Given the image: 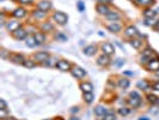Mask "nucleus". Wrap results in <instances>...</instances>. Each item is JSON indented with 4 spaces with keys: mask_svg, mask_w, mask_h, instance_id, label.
I'll return each mask as SVG.
<instances>
[{
    "mask_svg": "<svg viewBox=\"0 0 159 120\" xmlns=\"http://www.w3.org/2000/svg\"><path fill=\"white\" fill-rule=\"evenodd\" d=\"M141 102H143V97L138 91H132L129 93V98H128V105L132 108H138L140 107Z\"/></svg>",
    "mask_w": 159,
    "mask_h": 120,
    "instance_id": "f257e3e1",
    "label": "nucleus"
},
{
    "mask_svg": "<svg viewBox=\"0 0 159 120\" xmlns=\"http://www.w3.org/2000/svg\"><path fill=\"white\" fill-rule=\"evenodd\" d=\"M53 21H54L58 25L63 27L68 22V16L62 11H56V12H54V14H53Z\"/></svg>",
    "mask_w": 159,
    "mask_h": 120,
    "instance_id": "f03ea898",
    "label": "nucleus"
},
{
    "mask_svg": "<svg viewBox=\"0 0 159 120\" xmlns=\"http://www.w3.org/2000/svg\"><path fill=\"white\" fill-rule=\"evenodd\" d=\"M71 75H72L76 79H84L86 77V71L84 70V68H81L80 66H73L72 68H71Z\"/></svg>",
    "mask_w": 159,
    "mask_h": 120,
    "instance_id": "7ed1b4c3",
    "label": "nucleus"
},
{
    "mask_svg": "<svg viewBox=\"0 0 159 120\" xmlns=\"http://www.w3.org/2000/svg\"><path fill=\"white\" fill-rule=\"evenodd\" d=\"M5 28L7 31H10L11 34L14 32L17 29H19L22 28V23L19 22V19H10L5 23Z\"/></svg>",
    "mask_w": 159,
    "mask_h": 120,
    "instance_id": "20e7f679",
    "label": "nucleus"
},
{
    "mask_svg": "<svg viewBox=\"0 0 159 120\" xmlns=\"http://www.w3.org/2000/svg\"><path fill=\"white\" fill-rule=\"evenodd\" d=\"M72 64H71L68 60L66 59H59L58 64H56V68L62 72H66V71H71V68H72Z\"/></svg>",
    "mask_w": 159,
    "mask_h": 120,
    "instance_id": "39448f33",
    "label": "nucleus"
},
{
    "mask_svg": "<svg viewBox=\"0 0 159 120\" xmlns=\"http://www.w3.org/2000/svg\"><path fill=\"white\" fill-rule=\"evenodd\" d=\"M11 35H12V37H13L14 40L21 41V40H25V39L28 37V31L22 27V28H19V29H17L14 32H12Z\"/></svg>",
    "mask_w": 159,
    "mask_h": 120,
    "instance_id": "423d86ee",
    "label": "nucleus"
},
{
    "mask_svg": "<svg viewBox=\"0 0 159 120\" xmlns=\"http://www.w3.org/2000/svg\"><path fill=\"white\" fill-rule=\"evenodd\" d=\"M101 50L103 52V54H107V55H109V57L115 53V48H114V46H113L110 42H104V43H102Z\"/></svg>",
    "mask_w": 159,
    "mask_h": 120,
    "instance_id": "0eeeda50",
    "label": "nucleus"
},
{
    "mask_svg": "<svg viewBox=\"0 0 159 120\" xmlns=\"http://www.w3.org/2000/svg\"><path fill=\"white\" fill-rule=\"evenodd\" d=\"M123 34H125L126 37L134 39V37H136V36L139 35V31H138V29H136L134 25H128V27L125 29V31H123Z\"/></svg>",
    "mask_w": 159,
    "mask_h": 120,
    "instance_id": "6e6552de",
    "label": "nucleus"
},
{
    "mask_svg": "<svg viewBox=\"0 0 159 120\" xmlns=\"http://www.w3.org/2000/svg\"><path fill=\"white\" fill-rule=\"evenodd\" d=\"M96 63H97L98 66L105 67V66H109V65H110L111 60H110V57H109V55H107V54H101V55L97 58Z\"/></svg>",
    "mask_w": 159,
    "mask_h": 120,
    "instance_id": "1a4fd4ad",
    "label": "nucleus"
},
{
    "mask_svg": "<svg viewBox=\"0 0 159 120\" xmlns=\"http://www.w3.org/2000/svg\"><path fill=\"white\" fill-rule=\"evenodd\" d=\"M146 68L147 71H151V72H157L159 70V58L155 57L154 59H152L151 61H148L146 64Z\"/></svg>",
    "mask_w": 159,
    "mask_h": 120,
    "instance_id": "9d476101",
    "label": "nucleus"
},
{
    "mask_svg": "<svg viewBox=\"0 0 159 120\" xmlns=\"http://www.w3.org/2000/svg\"><path fill=\"white\" fill-rule=\"evenodd\" d=\"M26 14H28V11L24 7H17L12 11V17H14L17 19L24 18V17H26Z\"/></svg>",
    "mask_w": 159,
    "mask_h": 120,
    "instance_id": "9b49d317",
    "label": "nucleus"
},
{
    "mask_svg": "<svg viewBox=\"0 0 159 120\" xmlns=\"http://www.w3.org/2000/svg\"><path fill=\"white\" fill-rule=\"evenodd\" d=\"M49 58H50V55H49L48 52H37V53L34 54V59L36 60L37 63H41V64L46 63Z\"/></svg>",
    "mask_w": 159,
    "mask_h": 120,
    "instance_id": "f8f14e48",
    "label": "nucleus"
},
{
    "mask_svg": "<svg viewBox=\"0 0 159 120\" xmlns=\"http://www.w3.org/2000/svg\"><path fill=\"white\" fill-rule=\"evenodd\" d=\"M37 9L48 13L53 9V4H51V1H49V0H41V1L37 4Z\"/></svg>",
    "mask_w": 159,
    "mask_h": 120,
    "instance_id": "ddd939ff",
    "label": "nucleus"
},
{
    "mask_svg": "<svg viewBox=\"0 0 159 120\" xmlns=\"http://www.w3.org/2000/svg\"><path fill=\"white\" fill-rule=\"evenodd\" d=\"M9 59H10L12 63L17 64V65H23L24 61H25V58H24L22 54H18V53L10 54V55H9Z\"/></svg>",
    "mask_w": 159,
    "mask_h": 120,
    "instance_id": "4468645a",
    "label": "nucleus"
},
{
    "mask_svg": "<svg viewBox=\"0 0 159 120\" xmlns=\"http://www.w3.org/2000/svg\"><path fill=\"white\" fill-rule=\"evenodd\" d=\"M107 29L113 34H117V32H120L122 30V24L120 22H110L107 25Z\"/></svg>",
    "mask_w": 159,
    "mask_h": 120,
    "instance_id": "2eb2a0df",
    "label": "nucleus"
},
{
    "mask_svg": "<svg viewBox=\"0 0 159 120\" xmlns=\"http://www.w3.org/2000/svg\"><path fill=\"white\" fill-rule=\"evenodd\" d=\"M93 113H95V115H96V116H98V118H102V119H103V118L105 116V114L108 113V109H107V107L103 106V105H98V106H96V107H95Z\"/></svg>",
    "mask_w": 159,
    "mask_h": 120,
    "instance_id": "dca6fc26",
    "label": "nucleus"
},
{
    "mask_svg": "<svg viewBox=\"0 0 159 120\" xmlns=\"http://www.w3.org/2000/svg\"><path fill=\"white\" fill-rule=\"evenodd\" d=\"M96 11H97V13L98 14H101V16H107L111 10H110V7H109V5H104V4H97L96 5Z\"/></svg>",
    "mask_w": 159,
    "mask_h": 120,
    "instance_id": "f3484780",
    "label": "nucleus"
},
{
    "mask_svg": "<svg viewBox=\"0 0 159 120\" xmlns=\"http://www.w3.org/2000/svg\"><path fill=\"white\" fill-rule=\"evenodd\" d=\"M34 36H35V40H36L37 45L41 46V45H44L46 41H47V36H46V32L43 31H36L34 34Z\"/></svg>",
    "mask_w": 159,
    "mask_h": 120,
    "instance_id": "a211bd4d",
    "label": "nucleus"
},
{
    "mask_svg": "<svg viewBox=\"0 0 159 120\" xmlns=\"http://www.w3.org/2000/svg\"><path fill=\"white\" fill-rule=\"evenodd\" d=\"M121 13L118 11H110L107 16H105V18H107L109 22H118L121 19Z\"/></svg>",
    "mask_w": 159,
    "mask_h": 120,
    "instance_id": "6ab92c4d",
    "label": "nucleus"
},
{
    "mask_svg": "<svg viewBox=\"0 0 159 120\" xmlns=\"http://www.w3.org/2000/svg\"><path fill=\"white\" fill-rule=\"evenodd\" d=\"M83 53L87 57H93L96 53H97V46L95 45H89V46H86L83 50Z\"/></svg>",
    "mask_w": 159,
    "mask_h": 120,
    "instance_id": "aec40b11",
    "label": "nucleus"
},
{
    "mask_svg": "<svg viewBox=\"0 0 159 120\" xmlns=\"http://www.w3.org/2000/svg\"><path fill=\"white\" fill-rule=\"evenodd\" d=\"M79 88L81 89L83 93H92L93 91V85L90 82H81L79 84Z\"/></svg>",
    "mask_w": 159,
    "mask_h": 120,
    "instance_id": "412c9836",
    "label": "nucleus"
},
{
    "mask_svg": "<svg viewBox=\"0 0 159 120\" xmlns=\"http://www.w3.org/2000/svg\"><path fill=\"white\" fill-rule=\"evenodd\" d=\"M31 14H32V17H34L35 19H39V21L44 19L46 17H47V12H44V11H42V10H40V9L34 10V11L31 12Z\"/></svg>",
    "mask_w": 159,
    "mask_h": 120,
    "instance_id": "4be33fe9",
    "label": "nucleus"
},
{
    "mask_svg": "<svg viewBox=\"0 0 159 120\" xmlns=\"http://www.w3.org/2000/svg\"><path fill=\"white\" fill-rule=\"evenodd\" d=\"M54 29H55L54 24L49 21L43 22V24L41 25V31H43V32H51V31H54Z\"/></svg>",
    "mask_w": 159,
    "mask_h": 120,
    "instance_id": "5701e85b",
    "label": "nucleus"
},
{
    "mask_svg": "<svg viewBox=\"0 0 159 120\" xmlns=\"http://www.w3.org/2000/svg\"><path fill=\"white\" fill-rule=\"evenodd\" d=\"M130 85V82H129V79L128 78H120L118 79V82H117V87L120 88V89H127L128 87Z\"/></svg>",
    "mask_w": 159,
    "mask_h": 120,
    "instance_id": "b1692460",
    "label": "nucleus"
},
{
    "mask_svg": "<svg viewBox=\"0 0 159 120\" xmlns=\"http://www.w3.org/2000/svg\"><path fill=\"white\" fill-rule=\"evenodd\" d=\"M136 5H139V6H143V7H150V6H152V5H154L155 4V0H136Z\"/></svg>",
    "mask_w": 159,
    "mask_h": 120,
    "instance_id": "393cba45",
    "label": "nucleus"
},
{
    "mask_svg": "<svg viewBox=\"0 0 159 120\" xmlns=\"http://www.w3.org/2000/svg\"><path fill=\"white\" fill-rule=\"evenodd\" d=\"M93 98H95V96L92 93H83V100L86 105H91L93 102Z\"/></svg>",
    "mask_w": 159,
    "mask_h": 120,
    "instance_id": "a878e982",
    "label": "nucleus"
},
{
    "mask_svg": "<svg viewBox=\"0 0 159 120\" xmlns=\"http://www.w3.org/2000/svg\"><path fill=\"white\" fill-rule=\"evenodd\" d=\"M138 88L141 89V90H148V89L152 88V85H151L146 79H143V80H140V82L138 83Z\"/></svg>",
    "mask_w": 159,
    "mask_h": 120,
    "instance_id": "bb28decb",
    "label": "nucleus"
},
{
    "mask_svg": "<svg viewBox=\"0 0 159 120\" xmlns=\"http://www.w3.org/2000/svg\"><path fill=\"white\" fill-rule=\"evenodd\" d=\"M155 14H157V12H155L154 10L150 9V7H146V9L144 10V17H145V18H151V19H153L154 17H155Z\"/></svg>",
    "mask_w": 159,
    "mask_h": 120,
    "instance_id": "cd10ccee",
    "label": "nucleus"
},
{
    "mask_svg": "<svg viewBox=\"0 0 159 120\" xmlns=\"http://www.w3.org/2000/svg\"><path fill=\"white\" fill-rule=\"evenodd\" d=\"M25 45L30 48H34L35 46H37V42L35 40V36H31V35H28V37L25 39Z\"/></svg>",
    "mask_w": 159,
    "mask_h": 120,
    "instance_id": "c85d7f7f",
    "label": "nucleus"
},
{
    "mask_svg": "<svg viewBox=\"0 0 159 120\" xmlns=\"http://www.w3.org/2000/svg\"><path fill=\"white\" fill-rule=\"evenodd\" d=\"M59 59L58 58H54V57H50L46 63H43L42 65L43 66H48V67H53V66H55L56 67V64H58Z\"/></svg>",
    "mask_w": 159,
    "mask_h": 120,
    "instance_id": "c756f323",
    "label": "nucleus"
},
{
    "mask_svg": "<svg viewBox=\"0 0 159 120\" xmlns=\"http://www.w3.org/2000/svg\"><path fill=\"white\" fill-rule=\"evenodd\" d=\"M36 65H37V61L35 59H25V61L23 64V66L26 68H35Z\"/></svg>",
    "mask_w": 159,
    "mask_h": 120,
    "instance_id": "7c9ffc66",
    "label": "nucleus"
},
{
    "mask_svg": "<svg viewBox=\"0 0 159 120\" xmlns=\"http://www.w3.org/2000/svg\"><path fill=\"white\" fill-rule=\"evenodd\" d=\"M129 43H130V46L134 47L135 49H140L141 47H143V41H141L140 39H136V37L132 39V40L129 41Z\"/></svg>",
    "mask_w": 159,
    "mask_h": 120,
    "instance_id": "2f4dec72",
    "label": "nucleus"
},
{
    "mask_svg": "<svg viewBox=\"0 0 159 120\" xmlns=\"http://www.w3.org/2000/svg\"><path fill=\"white\" fill-rule=\"evenodd\" d=\"M117 113H118L121 116H127V115L130 113V109H129L128 107H120L118 111H117Z\"/></svg>",
    "mask_w": 159,
    "mask_h": 120,
    "instance_id": "473e14b6",
    "label": "nucleus"
},
{
    "mask_svg": "<svg viewBox=\"0 0 159 120\" xmlns=\"http://www.w3.org/2000/svg\"><path fill=\"white\" fill-rule=\"evenodd\" d=\"M103 120H116V114L114 111H108V113L105 114Z\"/></svg>",
    "mask_w": 159,
    "mask_h": 120,
    "instance_id": "72a5a7b5",
    "label": "nucleus"
},
{
    "mask_svg": "<svg viewBox=\"0 0 159 120\" xmlns=\"http://www.w3.org/2000/svg\"><path fill=\"white\" fill-rule=\"evenodd\" d=\"M146 98H147V101L150 102V103H152V105H155L157 103V100H158V97L154 94H148L146 96Z\"/></svg>",
    "mask_w": 159,
    "mask_h": 120,
    "instance_id": "f704fd0d",
    "label": "nucleus"
},
{
    "mask_svg": "<svg viewBox=\"0 0 159 120\" xmlns=\"http://www.w3.org/2000/svg\"><path fill=\"white\" fill-rule=\"evenodd\" d=\"M55 39H56V40H59V41H61V42L67 41V36H66V35H63L62 32H58L56 35H55Z\"/></svg>",
    "mask_w": 159,
    "mask_h": 120,
    "instance_id": "c9c22d12",
    "label": "nucleus"
},
{
    "mask_svg": "<svg viewBox=\"0 0 159 120\" xmlns=\"http://www.w3.org/2000/svg\"><path fill=\"white\" fill-rule=\"evenodd\" d=\"M21 5H32L34 4V0H19V1H18Z\"/></svg>",
    "mask_w": 159,
    "mask_h": 120,
    "instance_id": "e433bc0d",
    "label": "nucleus"
},
{
    "mask_svg": "<svg viewBox=\"0 0 159 120\" xmlns=\"http://www.w3.org/2000/svg\"><path fill=\"white\" fill-rule=\"evenodd\" d=\"M0 109H7V103L4 98H0Z\"/></svg>",
    "mask_w": 159,
    "mask_h": 120,
    "instance_id": "4c0bfd02",
    "label": "nucleus"
},
{
    "mask_svg": "<svg viewBox=\"0 0 159 120\" xmlns=\"http://www.w3.org/2000/svg\"><path fill=\"white\" fill-rule=\"evenodd\" d=\"M77 7H78L79 12H84V10H85V6H84V3L83 1H78L77 3Z\"/></svg>",
    "mask_w": 159,
    "mask_h": 120,
    "instance_id": "58836bf2",
    "label": "nucleus"
},
{
    "mask_svg": "<svg viewBox=\"0 0 159 120\" xmlns=\"http://www.w3.org/2000/svg\"><path fill=\"white\" fill-rule=\"evenodd\" d=\"M148 112H150V114H153V115H157V114L159 113V108H158V107H151Z\"/></svg>",
    "mask_w": 159,
    "mask_h": 120,
    "instance_id": "ea45409f",
    "label": "nucleus"
},
{
    "mask_svg": "<svg viewBox=\"0 0 159 120\" xmlns=\"http://www.w3.org/2000/svg\"><path fill=\"white\" fill-rule=\"evenodd\" d=\"M97 1V4H104V5H108V4H110L113 0H96Z\"/></svg>",
    "mask_w": 159,
    "mask_h": 120,
    "instance_id": "a19ab883",
    "label": "nucleus"
},
{
    "mask_svg": "<svg viewBox=\"0 0 159 120\" xmlns=\"http://www.w3.org/2000/svg\"><path fill=\"white\" fill-rule=\"evenodd\" d=\"M7 115H6V109H0V118H1V120L3 119H5Z\"/></svg>",
    "mask_w": 159,
    "mask_h": 120,
    "instance_id": "79ce46f5",
    "label": "nucleus"
},
{
    "mask_svg": "<svg viewBox=\"0 0 159 120\" xmlns=\"http://www.w3.org/2000/svg\"><path fill=\"white\" fill-rule=\"evenodd\" d=\"M152 89H154V90L159 91V82H154V83L152 84Z\"/></svg>",
    "mask_w": 159,
    "mask_h": 120,
    "instance_id": "37998d69",
    "label": "nucleus"
},
{
    "mask_svg": "<svg viewBox=\"0 0 159 120\" xmlns=\"http://www.w3.org/2000/svg\"><path fill=\"white\" fill-rule=\"evenodd\" d=\"M151 18H145V25H153V23L151 22Z\"/></svg>",
    "mask_w": 159,
    "mask_h": 120,
    "instance_id": "c03bdc74",
    "label": "nucleus"
},
{
    "mask_svg": "<svg viewBox=\"0 0 159 120\" xmlns=\"http://www.w3.org/2000/svg\"><path fill=\"white\" fill-rule=\"evenodd\" d=\"M79 112V107H73V109H71V113L74 114V113H78Z\"/></svg>",
    "mask_w": 159,
    "mask_h": 120,
    "instance_id": "a18cd8bd",
    "label": "nucleus"
},
{
    "mask_svg": "<svg viewBox=\"0 0 159 120\" xmlns=\"http://www.w3.org/2000/svg\"><path fill=\"white\" fill-rule=\"evenodd\" d=\"M3 120H17V119H16V118H13V116H10V115H9V116H6V118H5V119H3Z\"/></svg>",
    "mask_w": 159,
    "mask_h": 120,
    "instance_id": "49530a36",
    "label": "nucleus"
},
{
    "mask_svg": "<svg viewBox=\"0 0 159 120\" xmlns=\"http://www.w3.org/2000/svg\"><path fill=\"white\" fill-rule=\"evenodd\" d=\"M6 54H7V53H6V50H5V49H3V50H1V57H3V58H5V57H6Z\"/></svg>",
    "mask_w": 159,
    "mask_h": 120,
    "instance_id": "de8ad7c7",
    "label": "nucleus"
},
{
    "mask_svg": "<svg viewBox=\"0 0 159 120\" xmlns=\"http://www.w3.org/2000/svg\"><path fill=\"white\" fill-rule=\"evenodd\" d=\"M139 120H150L148 118H146V116H143V118H140Z\"/></svg>",
    "mask_w": 159,
    "mask_h": 120,
    "instance_id": "09e8293b",
    "label": "nucleus"
},
{
    "mask_svg": "<svg viewBox=\"0 0 159 120\" xmlns=\"http://www.w3.org/2000/svg\"><path fill=\"white\" fill-rule=\"evenodd\" d=\"M71 120H79L77 116H72V118H71Z\"/></svg>",
    "mask_w": 159,
    "mask_h": 120,
    "instance_id": "8fccbe9b",
    "label": "nucleus"
},
{
    "mask_svg": "<svg viewBox=\"0 0 159 120\" xmlns=\"http://www.w3.org/2000/svg\"><path fill=\"white\" fill-rule=\"evenodd\" d=\"M125 75H128V76H130V75H133V72H125Z\"/></svg>",
    "mask_w": 159,
    "mask_h": 120,
    "instance_id": "3c124183",
    "label": "nucleus"
},
{
    "mask_svg": "<svg viewBox=\"0 0 159 120\" xmlns=\"http://www.w3.org/2000/svg\"><path fill=\"white\" fill-rule=\"evenodd\" d=\"M154 73H155V76H157V77H159V70H158L157 72H154Z\"/></svg>",
    "mask_w": 159,
    "mask_h": 120,
    "instance_id": "603ef678",
    "label": "nucleus"
},
{
    "mask_svg": "<svg viewBox=\"0 0 159 120\" xmlns=\"http://www.w3.org/2000/svg\"><path fill=\"white\" fill-rule=\"evenodd\" d=\"M43 120H55V119H51V118H49V119H43Z\"/></svg>",
    "mask_w": 159,
    "mask_h": 120,
    "instance_id": "864d4df0",
    "label": "nucleus"
},
{
    "mask_svg": "<svg viewBox=\"0 0 159 120\" xmlns=\"http://www.w3.org/2000/svg\"><path fill=\"white\" fill-rule=\"evenodd\" d=\"M157 105H159V97H158V100H157Z\"/></svg>",
    "mask_w": 159,
    "mask_h": 120,
    "instance_id": "5fc2aeb1",
    "label": "nucleus"
},
{
    "mask_svg": "<svg viewBox=\"0 0 159 120\" xmlns=\"http://www.w3.org/2000/svg\"><path fill=\"white\" fill-rule=\"evenodd\" d=\"M129 1H133V3H135V1H136V0H129Z\"/></svg>",
    "mask_w": 159,
    "mask_h": 120,
    "instance_id": "6e6d98bb",
    "label": "nucleus"
},
{
    "mask_svg": "<svg viewBox=\"0 0 159 120\" xmlns=\"http://www.w3.org/2000/svg\"><path fill=\"white\" fill-rule=\"evenodd\" d=\"M11 1H19V0H11Z\"/></svg>",
    "mask_w": 159,
    "mask_h": 120,
    "instance_id": "4d7b16f0",
    "label": "nucleus"
},
{
    "mask_svg": "<svg viewBox=\"0 0 159 120\" xmlns=\"http://www.w3.org/2000/svg\"><path fill=\"white\" fill-rule=\"evenodd\" d=\"M0 1H1V3H4V0H0Z\"/></svg>",
    "mask_w": 159,
    "mask_h": 120,
    "instance_id": "13d9d810",
    "label": "nucleus"
}]
</instances>
